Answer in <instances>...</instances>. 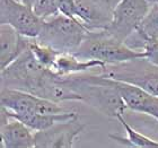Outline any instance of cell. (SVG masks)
<instances>
[{
	"label": "cell",
	"mask_w": 158,
	"mask_h": 148,
	"mask_svg": "<svg viewBox=\"0 0 158 148\" xmlns=\"http://www.w3.org/2000/svg\"><path fill=\"white\" fill-rule=\"evenodd\" d=\"M1 88L32 93L58 103L76 101L73 93L64 85L62 76L42 66L30 48L1 70Z\"/></svg>",
	"instance_id": "cell-1"
},
{
	"label": "cell",
	"mask_w": 158,
	"mask_h": 148,
	"mask_svg": "<svg viewBox=\"0 0 158 148\" xmlns=\"http://www.w3.org/2000/svg\"><path fill=\"white\" fill-rule=\"evenodd\" d=\"M63 82L73 93L76 102H82L94 108L103 115L115 119L124 115L127 110L114 79L103 74H77L62 76Z\"/></svg>",
	"instance_id": "cell-2"
},
{
	"label": "cell",
	"mask_w": 158,
	"mask_h": 148,
	"mask_svg": "<svg viewBox=\"0 0 158 148\" xmlns=\"http://www.w3.org/2000/svg\"><path fill=\"white\" fill-rule=\"evenodd\" d=\"M84 60H98L105 65L125 62L137 58H145V52L129 48L114 37L107 30L87 31L81 45L76 53Z\"/></svg>",
	"instance_id": "cell-3"
},
{
	"label": "cell",
	"mask_w": 158,
	"mask_h": 148,
	"mask_svg": "<svg viewBox=\"0 0 158 148\" xmlns=\"http://www.w3.org/2000/svg\"><path fill=\"white\" fill-rule=\"evenodd\" d=\"M87 31L80 20L59 13L43 20L42 28L36 40L60 53H76Z\"/></svg>",
	"instance_id": "cell-4"
},
{
	"label": "cell",
	"mask_w": 158,
	"mask_h": 148,
	"mask_svg": "<svg viewBox=\"0 0 158 148\" xmlns=\"http://www.w3.org/2000/svg\"><path fill=\"white\" fill-rule=\"evenodd\" d=\"M99 73L116 80L138 86L152 95L158 96V67L146 58L106 65Z\"/></svg>",
	"instance_id": "cell-5"
},
{
	"label": "cell",
	"mask_w": 158,
	"mask_h": 148,
	"mask_svg": "<svg viewBox=\"0 0 158 148\" xmlns=\"http://www.w3.org/2000/svg\"><path fill=\"white\" fill-rule=\"evenodd\" d=\"M1 106L13 114H56L66 112L60 103L18 89L1 88Z\"/></svg>",
	"instance_id": "cell-6"
},
{
	"label": "cell",
	"mask_w": 158,
	"mask_h": 148,
	"mask_svg": "<svg viewBox=\"0 0 158 148\" xmlns=\"http://www.w3.org/2000/svg\"><path fill=\"white\" fill-rule=\"evenodd\" d=\"M150 6L149 0H120L107 31L114 37L124 42L140 28Z\"/></svg>",
	"instance_id": "cell-7"
},
{
	"label": "cell",
	"mask_w": 158,
	"mask_h": 148,
	"mask_svg": "<svg viewBox=\"0 0 158 148\" xmlns=\"http://www.w3.org/2000/svg\"><path fill=\"white\" fill-rule=\"evenodd\" d=\"M43 18L33 7L19 0H0V24H8L23 36L36 39L42 28Z\"/></svg>",
	"instance_id": "cell-8"
},
{
	"label": "cell",
	"mask_w": 158,
	"mask_h": 148,
	"mask_svg": "<svg viewBox=\"0 0 158 148\" xmlns=\"http://www.w3.org/2000/svg\"><path fill=\"white\" fill-rule=\"evenodd\" d=\"M86 129L78 119L58 122L48 129L35 131L36 148H71L73 142Z\"/></svg>",
	"instance_id": "cell-9"
},
{
	"label": "cell",
	"mask_w": 158,
	"mask_h": 148,
	"mask_svg": "<svg viewBox=\"0 0 158 148\" xmlns=\"http://www.w3.org/2000/svg\"><path fill=\"white\" fill-rule=\"evenodd\" d=\"M120 0H75L78 19L88 31L107 30Z\"/></svg>",
	"instance_id": "cell-10"
},
{
	"label": "cell",
	"mask_w": 158,
	"mask_h": 148,
	"mask_svg": "<svg viewBox=\"0 0 158 148\" xmlns=\"http://www.w3.org/2000/svg\"><path fill=\"white\" fill-rule=\"evenodd\" d=\"M0 142L3 148H33L35 131L18 119L9 116L1 106Z\"/></svg>",
	"instance_id": "cell-11"
},
{
	"label": "cell",
	"mask_w": 158,
	"mask_h": 148,
	"mask_svg": "<svg viewBox=\"0 0 158 148\" xmlns=\"http://www.w3.org/2000/svg\"><path fill=\"white\" fill-rule=\"evenodd\" d=\"M114 84L127 109L152 116L158 121V96L129 82L114 79Z\"/></svg>",
	"instance_id": "cell-12"
},
{
	"label": "cell",
	"mask_w": 158,
	"mask_h": 148,
	"mask_svg": "<svg viewBox=\"0 0 158 148\" xmlns=\"http://www.w3.org/2000/svg\"><path fill=\"white\" fill-rule=\"evenodd\" d=\"M30 37L23 36L13 26L0 24V69H5L30 48Z\"/></svg>",
	"instance_id": "cell-13"
},
{
	"label": "cell",
	"mask_w": 158,
	"mask_h": 148,
	"mask_svg": "<svg viewBox=\"0 0 158 148\" xmlns=\"http://www.w3.org/2000/svg\"><path fill=\"white\" fill-rule=\"evenodd\" d=\"M106 65L98 60H84L75 53H60L51 70L59 76H70L88 73L90 70H102Z\"/></svg>",
	"instance_id": "cell-14"
},
{
	"label": "cell",
	"mask_w": 158,
	"mask_h": 148,
	"mask_svg": "<svg viewBox=\"0 0 158 148\" xmlns=\"http://www.w3.org/2000/svg\"><path fill=\"white\" fill-rule=\"evenodd\" d=\"M118 121L123 125L125 132H127V138L121 137L118 135L110 133L109 137L115 142L124 147H135V148H158V142L154 139L149 138L147 136L142 135L140 132L132 128L129 125L127 120L124 119V115H120L118 118Z\"/></svg>",
	"instance_id": "cell-15"
},
{
	"label": "cell",
	"mask_w": 158,
	"mask_h": 148,
	"mask_svg": "<svg viewBox=\"0 0 158 148\" xmlns=\"http://www.w3.org/2000/svg\"><path fill=\"white\" fill-rule=\"evenodd\" d=\"M30 49L33 52L35 59L42 66H44L45 68H49V69L52 68L56 58L60 54L59 51H56V50H54L49 45L40 43L36 39H31Z\"/></svg>",
	"instance_id": "cell-16"
},
{
	"label": "cell",
	"mask_w": 158,
	"mask_h": 148,
	"mask_svg": "<svg viewBox=\"0 0 158 148\" xmlns=\"http://www.w3.org/2000/svg\"><path fill=\"white\" fill-rule=\"evenodd\" d=\"M140 28L148 36L158 39V3H152Z\"/></svg>",
	"instance_id": "cell-17"
},
{
	"label": "cell",
	"mask_w": 158,
	"mask_h": 148,
	"mask_svg": "<svg viewBox=\"0 0 158 148\" xmlns=\"http://www.w3.org/2000/svg\"><path fill=\"white\" fill-rule=\"evenodd\" d=\"M56 7L60 14L78 19V11L75 0H56Z\"/></svg>",
	"instance_id": "cell-18"
},
{
	"label": "cell",
	"mask_w": 158,
	"mask_h": 148,
	"mask_svg": "<svg viewBox=\"0 0 158 148\" xmlns=\"http://www.w3.org/2000/svg\"><path fill=\"white\" fill-rule=\"evenodd\" d=\"M19 1H22V2H24V3H26V5H28V6H31V7H33V3H34V1H35V0H19Z\"/></svg>",
	"instance_id": "cell-19"
},
{
	"label": "cell",
	"mask_w": 158,
	"mask_h": 148,
	"mask_svg": "<svg viewBox=\"0 0 158 148\" xmlns=\"http://www.w3.org/2000/svg\"><path fill=\"white\" fill-rule=\"evenodd\" d=\"M150 3H158V0H149Z\"/></svg>",
	"instance_id": "cell-20"
}]
</instances>
